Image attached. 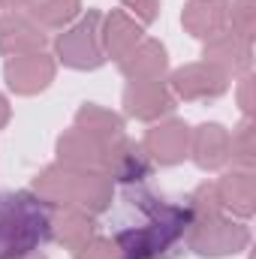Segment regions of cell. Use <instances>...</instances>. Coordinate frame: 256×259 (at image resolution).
Returning <instances> with one entry per match:
<instances>
[{"label":"cell","instance_id":"cell-4","mask_svg":"<svg viewBox=\"0 0 256 259\" xmlns=\"http://www.w3.org/2000/svg\"><path fill=\"white\" fill-rule=\"evenodd\" d=\"M103 15L88 12L72 30L58 36V58L72 69H97L103 64V30H100Z\"/></svg>","mask_w":256,"mask_h":259},{"label":"cell","instance_id":"cell-2","mask_svg":"<svg viewBox=\"0 0 256 259\" xmlns=\"http://www.w3.org/2000/svg\"><path fill=\"white\" fill-rule=\"evenodd\" d=\"M52 238V205L33 193H0V259L33 253Z\"/></svg>","mask_w":256,"mask_h":259},{"label":"cell","instance_id":"cell-25","mask_svg":"<svg viewBox=\"0 0 256 259\" xmlns=\"http://www.w3.org/2000/svg\"><path fill=\"white\" fill-rule=\"evenodd\" d=\"M6 121H9V106H6V100L0 97V127H3Z\"/></svg>","mask_w":256,"mask_h":259},{"label":"cell","instance_id":"cell-15","mask_svg":"<svg viewBox=\"0 0 256 259\" xmlns=\"http://www.w3.org/2000/svg\"><path fill=\"white\" fill-rule=\"evenodd\" d=\"M217 187V199L223 208H232L238 217H250L253 214V202H256V178L250 169H238L223 175Z\"/></svg>","mask_w":256,"mask_h":259},{"label":"cell","instance_id":"cell-9","mask_svg":"<svg viewBox=\"0 0 256 259\" xmlns=\"http://www.w3.org/2000/svg\"><path fill=\"white\" fill-rule=\"evenodd\" d=\"M124 106H127V115L133 118L154 121L175 109V97L160 81H133L124 94Z\"/></svg>","mask_w":256,"mask_h":259},{"label":"cell","instance_id":"cell-19","mask_svg":"<svg viewBox=\"0 0 256 259\" xmlns=\"http://www.w3.org/2000/svg\"><path fill=\"white\" fill-rule=\"evenodd\" d=\"M30 18L42 27H64L66 21L75 18L78 0H30Z\"/></svg>","mask_w":256,"mask_h":259},{"label":"cell","instance_id":"cell-11","mask_svg":"<svg viewBox=\"0 0 256 259\" xmlns=\"http://www.w3.org/2000/svg\"><path fill=\"white\" fill-rule=\"evenodd\" d=\"M184 27L199 39H211L229 27V3L226 0H190L181 15Z\"/></svg>","mask_w":256,"mask_h":259},{"label":"cell","instance_id":"cell-13","mask_svg":"<svg viewBox=\"0 0 256 259\" xmlns=\"http://www.w3.org/2000/svg\"><path fill=\"white\" fill-rule=\"evenodd\" d=\"M46 42V33L42 27L30 24L27 18L21 15H6L0 18V52L18 58V55H33L39 52Z\"/></svg>","mask_w":256,"mask_h":259},{"label":"cell","instance_id":"cell-7","mask_svg":"<svg viewBox=\"0 0 256 259\" xmlns=\"http://www.w3.org/2000/svg\"><path fill=\"white\" fill-rule=\"evenodd\" d=\"M190 151V130L184 121H166L145 136V154H151L163 166H175Z\"/></svg>","mask_w":256,"mask_h":259},{"label":"cell","instance_id":"cell-14","mask_svg":"<svg viewBox=\"0 0 256 259\" xmlns=\"http://www.w3.org/2000/svg\"><path fill=\"white\" fill-rule=\"evenodd\" d=\"M166 69V49L154 39L139 42L130 55L121 58V72L130 81H160Z\"/></svg>","mask_w":256,"mask_h":259},{"label":"cell","instance_id":"cell-12","mask_svg":"<svg viewBox=\"0 0 256 259\" xmlns=\"http://www.w3.org/2000/svg\"><path fill=\"white\" fill-rule=\"evenodd\" d=\"M193 160L199 169H220L223 163L232 160V151H229V133L220 127V124H202V127L193 133Z\"/></svg>","mask_w":256,"mask_h":259},{"label":"cell","instance_id":"cell-10","mask_svg":"<svg viewBox=\"0 0 256 259\" xmlns=\"http://www.w3.org/2000/svg\"><path fill=\"white\" fill-rule=\"evenodd\" d=\"M202 58L208 64L220 66L226 75L229 72H244L250 66V39H244V36H238L235 30L226 27L223 33H217V36L208 39Z\"/></svg>","mask_w":256,"mask_h":259},{"label":"cell","instance_id":"cell-3","mask_svg":"<svg viewBox=\"0 0 256 259\" xmlns=\"http://www.w3.org/2000/svg\"><path fill=\"white\" fill-rule=\"evenodd\" d=\"M250 241L247 226L232 223L226 217H205V220H193L187 229V244L199 256H226V253H238L244 250Z\"/></svg>","mask_w":256,"mask_h":259},{"label":"cell","instance_id":"cell-27","mask_svg":"<svg viewBox=\"0 0 256 259\" xmlns=\"http://www.w3.org/2000/svg\"><path fill=\"white\" fill-rule=\"evenodd\" d=\"M18 259H46V256H39V253L33 250V253H27V256H18Z\"/></svg>","mask_w":256,"mask_h":259},{"label":"cell","instance_id":"cell-16","mask_svg":"<svg viewBox=\"0 0 256 259\" xmlns=\"http://www.w3.org/2000/svg\"><path fill=\"white\" fill-rule=\"evenodd\" d=\"M94 235V223L88 217V211L81 208H64L58 214H52V238L69 247L72 253H78Z\"/></svg>","mask_w":256,"mask_h":259},{"label":"cell","instance_id":"cell-8","mask_svg":"<svg viewBox=\"0 0 256 259\" xmlns=\"http://www.w3.org/2000/svg\"><path fill=\"white\" fill-rule=\"evenodd\" d=\"M52 78H55V64L39 52L18 55L6 64V81L15 94H36V91L49 88Z\"/></svg>","mask_w":256,"mask_h":259},{"label":"cell","instance_id":"cell-5","mask_svg":"<svg viewBox=\"0 0 256 259\" xmlns=\"http://www.w3.org/2000/svg\"><path fill=\"white\" fill-rule=\"evenodd\" d=\"M109 178L115 181H124V184H136L142 178H148L151 172V163H148V154L142 145L130 142L124 136L118 139H109L106 148H103V166H100Z\"/></svg>","mask_w":256,"mask_h":259},{"label":"cell","instance_id":"cell-6","mask_svg":"<svg viewBox=\"0 0 256 259\" xmlns=\"http://www.w3.org/2000/svg\"><path fill=\"white\" fill-rule=\"evenodd\" d=\"M229 75L214 64H190L184 69H178L172 75V91L184 100H211V97H220L229 81Z\"/></svg>","mask_w":256,"mask_h":259},{"label":"cell","instance_id":"cell-1","mask_svg":"<svg viewBox=\"0 0 256 259\" xmlns=\"http://www.w3.org/2000/svg\"><path fill=\"white\" fill-rule=\"evenodd\" d=\"M124 205L139 214V226L124 223V229L115 232V247L121 250V259H160L187 235L193 223L187 205H172L145 187L130 184Z\"/></svg>","mask_w":256,"mask_h":259},{"label":"cell","instance_id":"cell-23","mask_svg":"<svg viewBox=\"0 0 256 259\" xmlns=\"http://www.w3.org/2000/svg\"><path fill=\"white\" fill-rule=\"evenodd\" d=\"M124 6H130L142 21H154L157 18V0H124Z\"/></svg>","mask_w":256,"mask_h":259},{"label":"cell","instance_id":"cell-17","mask_svg":"<svg viewBox=\"0 0 256 259\" xmlns=\"http://www.w3.org/2000/svg\"><path fill=\"white\" fill-rule=\"evenodd\" d=\"M142 39V30L136 27V21H130L124 12H112L106 18V33H103V52H109L112 58H124L130 55Z\"/></svg>","mask_w":256,"mask_h":259},{"label":"cell","instance_id":"cell-22","mask_svg":"<svg viewBox=\"0 0 256 259\" xmlns=\"http://www.w3.org/2000/svg\"><path fill=\"white\" fill-rule=\"evenodd\" d=\"M75 256H78V259H121V250L115 247V241L94 238V241H88Z\"/></svg>","mask_w":256,"mask_h":259},{"label":"cell","instance_id":"cell-20","mask_svg":"<svg viewBox=\"0 0 256 259\" xmlns=\"http://www.w3.org/2000/svg\"><path fill=\"white\" fill-rule=\"evenodd\" d=\"M229 151H232V160H238L244 169L253 166L256 142H253V124H250V118H244V124L229 136Z\"/></svg>","mask_w":256,"mask_h":259},{"label":"cell","instance_id":"cell-21","mask_svg":"<svg viewBox=\"0 0 256 259\" xmlns=\"http://www.w3.org/2000/svg\"><path fill=\"white\" fill-rule=\"evenodd\" d=\"M229 30H235L238 36H244V39H253V0H238L235 6H229Z\"/></svg>","mask_w":256,"mask_h":259},{"label":"cell","instance_id":"cell-24","mask_svg":"<svg viewBox=\"0 0 256 259\" xmlns=\"http://www.w3.org/2000/svg\"><path fill=\"white\" fill-rule=\"evenodd\" d=\"M250 88H253V78L250 75H244L241 78V91H238V100H241V112L250 118V112H253V100H250Z\"/></svg>","mask_w":256,"mask_h":259},{"label":"cell","instance_id":"cell-18","mask_svg":"<svg viewBox=\"0 0 256 259\" xmlns=\"http://www.w3.org/2000/svg\"><path fill=\"white\" fill-rule=\"evenodd\" d=\"M75 130L100 139V142H109V139H118L124 136V121L118 115H112L109 109H100V106H84L75 118Z\"/></svg>","mask_w":256,"mask_h":259},{"label":"cell","instance_id":"cell-26","mask_svg":"<svg viewBox=\"0 0 256 259\" xmlns=\"http://www.w3.org/2000/svg\"><path fill=\"white\" fill-rule=\"evenodd\" d=\"M3 6H21V3H30V0H0Z\"/></svg>","mask_w":256,"mask_h":259}]
</instances>
